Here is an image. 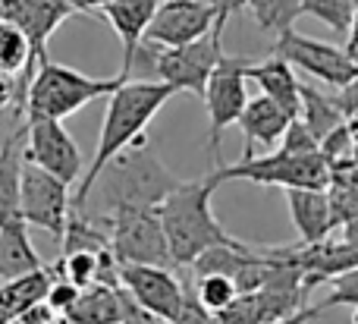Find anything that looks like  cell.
Masks as SVG:
<instances>
[{
    "instance_id": "obj_8",
    "label": "cell",
    "mask_w": 358,
    "mask_h": 324,
    "mask_svg": "<svg viewBox=\"0 0 358 324\" xmlns=\"http://www.w3.org/2000/svg\"><path fill=\"white\" fill-rule=\"evenodd\" d=\"M19 214L25 227L48 230L54 239H63L66 220L73 214V195L69 186L50 176L48 170L22 161V180H19Z\"/></svg>"
},
{
    "instance_id": "obj_40",
    "label": "cell",
    "mask_w": 358,
    "mask_h": 324,
    "mask_svg": "<svg viewBox=\"0 0 358 324\" xmlns=\"http://www.w3.org/2000/svg\"><path fill=\"white\" fill-rule=\"evenodd\" d=\"M352 324H358V312H355V315H352Z\"/></svg>"
},
{
    "instance_id": "obj_41",
    "label": "cell",
    "mask_w": 358,
    "mask_h": 324,
    "mask_svg": "<svg viewBox=\"0 0 358 324\" xmlns=\"http://www.w3.org/2000/svg\"><path fill=\"white\" fill-rule=\"evenodd\" d=\"M13 324H22V321H13Z\"/></svg>"
},
{
    "instance_id": "obj_2",
    "label": "cell",
    "mask_w": 358,
    "mask_h": 324,
    "mask_svg": "<svg viewBox=\"0 0 358 324\" xmlns=\"http://www.w3.org/2000/svg\"><path fill=\"white\" fill-rule=\"evenodd\" d=\"M217 186L220 183L214 180V174L192 183H179L157 205V218H161L164 237H167L170 258L179 268H192V262L208 249L236 243V237H229L227 227L214 218V208H210Z\"/></svg>"
},
{
    "instance_id": "obj_1",
    "label": "cell",
    "mask_w": 358,
    "mask_h": 324,
    "mask_svg": "<svg viewBox=\"0 0 358 324\" xmlns=\"http://www.w3.org/2000/svg\"><path fill=\"white\" fill-rule=\"evenodd\" d=\"M173 88L167 82H123L117 92L107 98V111H104V123H101V136H98V148H94L92 164L85 167L79 180V189L73 195V214H82L88 205L94 180L101 176V170L113 161L117 155H123L129 145H136L145 136V126L161 113V107L173 98Z\"/></svg>"
},
{
    "instance_id": "obj_31",
    "label": "cell",
    "mask_w": 358,
    "mask_h": 324,
    "mask_svg": "<svg viewBox=\"0 0 358 324\" xmlns=\"http://www.w3.org/2000/svg\"><path fill=\"white\" fill-rule=\"evenodd\" d=\"M79 296H82V290L73 287L69 281H63L60 271H57V281H54V287L48 290V300H44V302H48V309L57 315V318H63V315H66L69 309L79 302Z\"/></svg>"
},
{
    "instance_id": "obj_17",
    "label": "cell",
    "mask_w": 358,
    "mask_h": 324,
    "mask_svg": "<svg viewBox=\"0 0 358 324\" xmlns=\"http://www.w3.org/2000/svg\"><path fill=\"white\" fill-rule=\"evenodd\" d=\"M248 82L261 88L267 101H273L277 107H283L292 120L299 117V107H302V82L296 79V69L289 66L280 57H267V60H252L248 66Z\"/></svg>"
},
{
    "instance_id": "obj_15",
    "label": "cell",
    "mask_w": 358,
    "mask_h": 324,
    "mask_svg": "<svg viewBox=\"0 0 358 324\" xmlns=\"http://www.w3.org/2000/svg\"><path fill=\"white\" fill-rule=\"evenodd\" d=\"M286 205H289L292 227L299 233V243H324L336 230V214L330 205V195L321 189H286Z\"/></svg>"
},
{
    "instance_id": "obj_5",
    "label": "cell",
    "mask_w": 358,
    "mask_h": 324,
    "mask_svg": "<svg viewBox=\"0 0 358 324\" xmlns=\"http://www.w3.org/2000/svg\"><path fill=\"white\" fill-rule=\"evenodd\" d=\"M217 183L229 180H245L258 183V186H280V189H330V164L324 155H286V151H271L264 157L245 155L236 164H220L210 170Z\"/></svg>"
},
{
    "instance_id": "obj_33",
    "label": "cell",
    "mask_w": 358,
    "mask_h": 324,
    "mask_svg": "<svg viewBox=\"0 0 358 324\" xmlns=\"http://www.w3.org/2000/svg\"><path fill=\"white\" fill-rule=\"evenodd\" d=\"M336 98H340V104H343V111H346V117H355L358 113V76L352 82H349L346 88H340L336 92Z\"/></svg>"
},
{
    "instance_id": "obj_16",
    "label": "cell",
    "mask_w": 358,
    "mask_h": 324,
    "mask_svg": "<svg viewBox=\"0 0 358 324\" xmlns=\"http://www.w3.org/2000/svg\"><path fill=\"white\" fill-rule=\"evenodd\" d=\"M157 3L161 0H110L104 6V19L123 41V69H120L123 76H129V69L136 66V54L145 44V31L155 19Z\"/></svg>"
},
{
    "instance_id": "obj_34",
    "label": "cell",
    "mask_w": 358,
    "mask_h": 324,
    "mask_svg": "<svg viewBox=\"0 0 358 324\" xmlns=\"http://www.w3.org/2000/svg\"><path fill=\"white\" fill-rule=\"evenodd\" d=\"M321 312H324L321 306H308V309H305V312L292 315V318H283V321H273V324H311L315 318H321Z\"/></svg>"
},
{
    "instance_id": "obj_30",
    "label": "cell",
    "mask_w": 358,
    "mask_h": 324,
    "mask_svg": "<svg viewBox=\"0 0 358 324\" xmlns=\"http://www.w3.org/2000/svg\"><path fill=\"white\" fill-rule=\"evenodd\" d=\"M280 151H286V155H317V151H321V142L305 129L302 120H292L286 136H283V142H280Z\"/></svg>"
},
{
    "instance_id": "obj_35",
    "label": "cell",
    "mask_w": 358,
    "mask_h": 324,
    "mask_svg": "<svg viewBox=\"0 0 358 324\" xmlns=\"http://www.w3.org/2000/svg\"><path fill=\"white\" fill-rule=\"evenodd\" d=\"M107 3H110V0H69V6H73L76 13H85V16H92L94 10H104Z\"/></svg>"
},
{
    "instance_id": "obj_11",
    "label": "cell",
    "mask_w": 358,
    "mask_h": 324,
    "mask_svg": "<svg viewBox=\"0 0 358 324\" xmlns=\"http://www.w3.org/2000/svg\"><path fill=\"white\" fill-rule=\"evenodd\" d=\"M220 57H223V41H217L210 35L201 38V41L182 44V48H161L155 54V63L161 82H167L173 92H189L204 101L208 82L214 76V66L220 63Z\"/></svg>"
},
{
    "instance_id": "obj_29",
    "label": "cell",
    "mask_w": 358,
    "mask_h": 324,
    "mask_svg": "<svg viewBox=\"0 0 358 324\" xmlns=\"http://www.w3.org/2000/svg\"><path fill=\"white\" fill-rule=\"evenodd\" d=\"M336 306H349L358 312V268L330 281V296L321 302V309H336Z\"/></svg>"
},
{
    "instance_id": "obj_37",
    "label": "cell",
    "mask_w": 358,
    "mask_h": 324,
    "mask_svg": "<svg viewBox=\"0 0 358 324\" xmlns=\"http://www.w3.org/2000/svg\"><path fill=\"white\" fill-rule=\"evenodd\" d=\"M346 57L352 60V66H355V73H358V31H352V35H349V41H346Z\"/></svg>"
},
{
    "instance_id": "obj_9",
    "label": "cell",
    "mask_w": 358,
    "mask_h": 324,
    "mask_svg": "<svg viewBox=\"0 0 358 324\" xmlns=\"http://www.w3.org/2000/svg\"><path fill=\"white\" fill-rule=\"evenodd\" d=\"M273 57L286 60L292 69H302V73L315 76L317 82H324L327 88H336V92L346 88L358 76L352 60L346 57V48H336L330 41H317V38L302 35L296 29L277 35Z\"/></svg>"
},
{
    "instance_id": "obj_36",
    "label": "cell",
    "mask_w": 358,
    "mask_h": 324,
    "mask_svg": "<svg viewBox=\"0 0 358 324\" xmlns=\"http://www.w3.org/2000/svg\"><path fill=\"white\" fill-rule=\"evenodd\" d=\"M340 230H343V237H340L343 243H349L352 249H358V218H355V220H349V224H343Z\"/></svg>"
},
{
    "instance_id": "obj_21",
    "label": "cell",
    "mask_w": 358,
    "mask_h": 324,
    "mask_svg": "<svg viewBox=\"0 0 358 324\" xmlns=\"http://www.w3.org/2000/svg\"><path fill=\"white\" fill-rule=\"evenodd\" d=\"M38 268H44V262L29 239V227H0V283L19 281V277L31 274Z\"/></svg>"
},
{
    "instance_id": "obj_7",
    "label": "cell",
    "mask_w": 358,
    "mask_h": 324,
    "mask_svg": "<svg viewBox=\"0 0 358 324\" xmlns=\"http://www.w3.org/2000/svg\"><path fill=\"white\" fill-rule=\"evenodd\" d=\"M248 66L252 60L245 57L223 54L220 63L214 66V76L204 92V111H208V148L214 157V167H220V139L233 123H239L242 111L248 104Z\"/></svg>"
},
{
    "instance_id": "obj_42",
    "label": "cell",
    "mask_w": 358,
    "mask_h": 324,
    "mask_svg": "<svg viewBox=\"0 0 358 324\" xmlns=\"http://www.w3.org/2000/svg\"><path fill=\"white\" fill-rule=\"evenodd\" d=\"M355 3H358V0H355Z\"/></svg>"
},
{
    "instance_id": "obj_32",
    "label": "cell",
    "mask_w": 358,
    "mask_h": 324,
    "mask_svg": "<svg viewBox=\"0 0 358 324\" xmlns=\"http://www.w3.org/2000/svg\"><path fill=\"white\" fill-rule=\"evenodd\" d=\"M248 0H210V10H214V38L223 41V29H227L229 16L239 10H245Z\"/></svg>"
},
{
    "instance_id": "obj_4",
    "label": "cell",
    "mask_w": 358,
    "mask_h": 324,
    "mask_svg": "<svg viewBox=\"0 0 358 324\" xmlns=\"http://www.w3.org/2000/svg\"><path fill=\"white\" fill-rule=\"evenodd\" d=\"M123 82H129V76L117 73L107 79H94L73 66L54 63L50 57L38 60L35 76L29 82V94H25V120H60L76 113L79 107L92 104L98 98H110Z\"/></svg>"
},
{
    "instance_id": "obj_20",
    "label": "cell",
    "mask_w": 358,
    "mask_h": 324,
    "mask_svg": "<svg viewBox=\"0 0 358 324\" xmlns=\"http://www.w3.org/2000/svg\"><path fill=\"white\" fill-rule=\"evenodd\" d=\"M296 120H302L305 129H308L317 142H324L334 129H340V126L349 123V117H346V111H343L336 92L330 94V92L315 88V85H302V107H299Z\"/></svg>"
},
{
    "instance_id": "obj_39",
    "label": "cell",
    "mask_w": 358,
    "mask_h": 324,
    "mask_svg": "<svg viewBox=\"0 0 358 324\" xmlns=\"http://www.w3.org/2000/svg\"><path fill=\"white\" fill-rule=\"evenodd\" d=\"M352 31H358V3H355V19H352ZM352 31H349V35H352Z\"/></svg>"
},
{
    "instance_id": "obj_19",
    "label": "cell",
    "mask_w": 358,
    "mask_h": 324,
    "mask_svg": "<svg viewBox=\"0 0 358 324\" xmlns=\"http://www.w3.org/2000/svg\"><path fill=\"white\" fill-rule=\"evenodd\" d=\"M38 54L31 48L29 35L13 22H0V76L16 79L22 94H29V82L35 76Z\"/></svg>"
},
{
    "instance_id": "obj_28",
    "label": "cell",
    "mask_w": 358,
    "mask_h": 324,
    "mask_svg": "<svg viewBox=\"0 0 358 324\" xmlns=\"http://www.w3.org/2000/svg\"><path fill=\"white\" fill-rule=\"evenodd\" d=\"M192 293H195V300L201 302L204 312H210V315H220L223 309H227L229 302L239 296V293H236V283L229 281V277H217V274L195 277V287H192Z\"/></svg>"
},
{
    "instance_id": "obj_26",
    "label": "cell",
    "mask_w": 358,
    "mask_h": 324,
    "mask_svg": "<svg viewBox=\"0 0 358 324\" xmlns=\"http://www.w3.org/2000/svg\"><path fill=\"white\" fill-rule=\"evenodd\" d=\"M248 10L264 31L283 35L302 16V0H248Z\"/></svg>"
},
{
    "instance_id": "obj_27",
    "label": "cell",
    "mask_w": 358,
    "mask_h": 324,
    "mask_svg": "<svg viewBox=\"0 0 358 324\" xmlns=\"http://www.w3.org/2000/svg\"><path fill=\"white\" fill-rule=\"evenodd\" d=\"M302 13L324 22L336 35L349 38L352 19H355V0H302Z\"/></svg>"
},
{
    "instance_id": "obj_24",
    "label": "cell",
    "mask_w": 358,
    "mask_h": 324,
    "mask_svg": "<svg viewBox=\"0 0 358 324\" xmlns=\"http://www.w3.org/2000/svg\"><path fill=\"white\" fill-rule=\"evenodd\" d=\"M252 246H245L242 239H236L233 246H217V249H208L204 255H198L195 262H192V271H195V277H229V281H236V274L242 271V265L252 258Z\"/></svg>"
},
{
    "instance_id": "obj_6",
    "label": "cell",
    "mask_w": 358,
    "mask_h": 324,
    "mask_svg": "<svg viewBox=\"0 0 358 324\" xmlns=\"http://www.w3.org/2000/svg\"><path fill=\"white\" fill-rule=\"evenodd\" d=\"M101 218L110 233V255L117 258V265L173 268L157 208H117Z\"/></svg>"
},
{
    "instance_id": "obj_38",
    "label": "cell",
    "mask_w": 358,
    "mask_h": 324,
    "mask_svg": "<svg viewBox=\"0 0 358 324\" xmlns=\"http://www.w3.org/2000/svg\"><path fill=\"white\" fill-rule=\"evenodd\" d=\"M349 132H352V155H355V164H358V113L349 117Z\"/></svg>"
},
{
    "instance_id": "obj_22",
    "label": "cell",
    "mask_w": 358,
    "mask_h": 324,
    "mask_svg": "<svg viewBox=\"0 0 358 324\" xmlns=\"http://www.w3.org/2000/svg\"><path fill=\"white\" fill-rule=\"evenodd\" d=\"M25 132L16 129L0 145V227L22 224L19 214V180H22V157H19V136Z\"/></svg>"
},
{
    "instance_id": "obj_10",
    "label": "cell",
    "mask_w": 358,
    "mask_h": 324,
    "mask_svg": "<svg viewBox=\"0 0 358 324\" xmlns=\"http://www.w3.org/2000/svg\"><path fill=\"white\" fill-rule=\"evenodd\" d=\"M22 126H25V136H29L22 161L48 170L50 176H57L66 186L82 180V174H85L82 151L76 145V139L63 129L60 120H25Z\"/></svg>"
},
{
    "instance_id": "obj_25",
    "label": "cell",
    "mask_w": 358,
    "mask_h": 324,
    "mask_svg": "<svg viewBox=\"0 0 358 324\" xmlns=\"http://www.w3.org/2000/svg\"><path fill=\"white\" fill-rule=\"evenodd\" d=\"M327 195L340 227L358 218V164H343V167L330 170Z\"/></svg>"
},
{
    "instance_id": "obj_14",
    "label": "cell",
    "mask_w": 358,
    "mask_h": 324,
    "mask_svg": "<svg viewBox=\"0 0 358 324\" xmlns=\"http://www.w3.org/2000/svg\"><path fill=\"white\" fill-rule=\"evenodd\" d=\"M76 16L69 0H0V22H13L29 35L31 48H35L38 60L48 57V38Z\"/></svg>"
},
{
    "instance_id": "obj_3",
    "label": "cell",
    "mask_w": 358,
    "mask_h": 324,
    "mask_svg": "<svg viewBox=\"0 0 358 324\" xmlns=\"http://www.w3.org/2000/svg\"><path fill=\"white\" fill-rule=\"evenodd\" d=\"M176 186L179 180L164 167L155 142L142 136L101 170L92 192L98 189V208L110 214L117 208H157Z\"/></svg>"
},
{
    "instance_id": "obj_12",
    "label": "cell",
    "mask_w": 358,
    "mask_h": 324,
    "mask_svg": "<svg viewBox=\"0 0 358 324\" xmlns=\"http://www.w3.org/2000/svg\"><path fill=\"white\" fill-rule=\"evenodd\" d=\"M120 287L157 321L176 324L182 315L189 287L170 268H151V265H120Z\"/></svg>"
},
{
    "instance_id": "obj_23",
    "label": "cell",
    "mask_w": 358,
    "mask_h": 324,
    "mask_svg": "<svg viewBox=\"0 0 358 324\" xmlns=\"http://www.w3.org/2000/svg\"><path fill=\"white\" fill-rule=\"evenodd\" d=\"M66 324H120L123 321V300H120V287H98L85 290L73 309L63 315Z\"/></svg>"
},
{
    "instance_id": "obj_13",
    "label": "cell",
    "mask_w": 358,
    "mask_h": 324,
    "mask_svg": "<svg viewBox=\"0 0 358 324\" xmlns=\"http://www.w3.org/2000/svg\"><path fill=\"white\" fill-rule=\"evenodd\" d=\"M214 35L210 0H161L145 31L148 48H182Z\"/></svg>"
},
{
    "instance_id": "obj_18",
    "label": "cell",
    "mask_w": 358,
    "mask_h": 324,
    "mask_svg": "<svg viewBox=\"0 0 358 324\" xmlns=\"http://www.w3.org/2000/svg\"><path fill=\"white\" fill-rule=\"evenodd\" d=\"M289 123H292V117L283 107H277L273 101H267L264 94H258V98H248L245 111H242L236 126H239L242 136H245V151H252L255 142L264 145V148H277V145L283 142Z\"/></svg>"
}]
</instances>
